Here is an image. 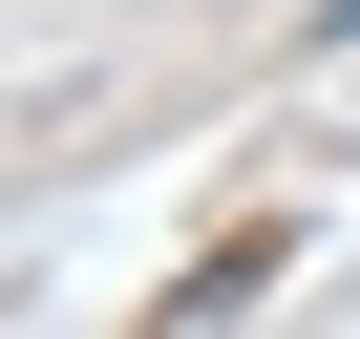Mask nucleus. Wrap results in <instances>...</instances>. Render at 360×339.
I'll use <instances>...</instances> for the list:
<instances>
[{"label": "nucleus", "instance_id": "nucleus-1", "mask_svg": "<svg viewBox=\"0 0 360 339\" xmlns=\"http://www.w3.org/2000/svg\"><path fill=\"white\" fill-rule=\"evenodd\" d=\"M318 43H360V0H318Z\"/></svg>", "mask_w": 360, "mask_h": 339}]
</instances>
